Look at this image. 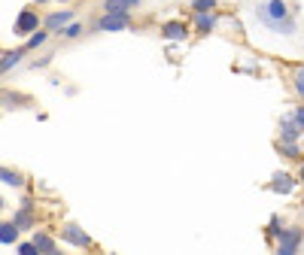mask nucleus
Instances as JSON below:
<instances>
[{
	"label": "nucleus",
	"instance_id": "f257e3e1",
	"mask_svg": "<svg viewBox=\"0 0 304 255\" xmlns=\"http://www.w3.org/2000/svg\"><path fill=\"white\" fill-rule=\"evenodd\" d=\"M256 15L265 27L277 30V33H286L292 37L295 33V21H292V9L283 3V0H268V3H259L256 6Z\"/></svg>",
	"mask_w": 304,
	"mask_h": 255
},
{
	"label": "nucleus",
	"instance_id": "f03ea898",
	"mask_svg": "<svg viewBox=\"0 0 304 255\" xmlns=\"http://www.w3.org/2000/svg\"><path fill=\"white\" fill-rule=\"evenodd\" d=\"M37 24H40L37 9H21V15L15 18V33H33Z\"/></svg>",
	"mask_w": 304,
	"mask_h": 255
},
{
	"label": "nucleus",
	"instance_id": "7ed1b4c3",
	"mask_svg": "<svg viewBox=\"0 0 304 255\" xmlns=\"http://www.w3.org/2000/svg\"><path fill=\"white\" fill-rule=\"evenodd\" d=\"M122 27H128V12H107L97 21V30H122Z\"/></svg>",
	"mask_w": 304,
	"mask_h": 255
},
{
	"label": "nucleus",
	"instance_id": "20e7f679",
	"mask_svg": "<svg viewBox=\"0 0 304 255\" xmlns=\"http://www.w3.org/2000/svg\"><path fill=\"white\" fill-rule=\"evenodd\" d=\"M61 240L64 243H73V246H88V234L85 231H79L76 225H64V231H61Z\"/></svg>",
	"mask_w": 304,
	"mask_h": 255
},
{
	"label": "nucleus",
	"instance_id": "39448f33",
	"mask_svg": "<svg viewBox=\"0 0 304 255\" xmlns=\"http://www.w3.org/2000/svg\"><path fill=\"white\" fill-rule=\"evenodd\" d=\"M298 240H301V231H298V228H289V231H286V234L280 237V243H277V252H283V255L295 252Z\"/></svg>",
	"mask_w": 304,
	"mask_h": 255
},
{
	"label": "nucleus",
	"instance_id": "423d86ee",
	"mask_svg": "<svg viewBox=\"0 0 304 255\" xmlns=\"http://www.w3.org/2000/svg\"><path fill=\"white\" fill-rule=\"evenodd\" d=\"M15 240H18V225L15 222H0V243L12 246Z\"/></svg>",
	"mask_w": 304,
	"mask_h": 255
},
{
	"label": "nucleus",
	"instance_id": "0eeeda50",
	"mask_svg": "<svg viewBox=\"0 0 304 255\" xmlns=\"http://www.w3.org/2000/svg\"><path fill=\"white\" fill-rule=\"evenodd\" d=\"M70 18H73V12H70V9H64V12H55V15H49V18H46V30H61V27H64Z\"/></svg>",
	"mask_w": 304,
	"mask_h": 255
},
{
	"label": "nucleus",
	"instance_id": "6e6552de",
	"mask_svg": "<svg viewBox=\"0 0 304 255\" xmlns=\"http://www.w3.org/2000/svg\"><path fill=\"white\" fill-rule=\"evenodd\" d=\"M271 189H274V192H280V195H289V192L295 189V183H292V176H289V173H277Z\"/></svg>",
	"mask_w": 304,
	"mask_h": 255
},
{
	"label": "nucleus",
	"instance_id": "1a4fd4ad",
	"mask_svg": "<svg viewBox=\"0 0 304 255\" xmlns=\"http://www.w3.org/2000/svg\"><path fill=\"white\" fill-rule=\"evenodd\" d=\"M0 183H6V186H12V189H21V186H24L21 173H18V170H9V167H0Z\"/></svg>",
	"mask_w": 304,
	"mask_h": 255
},
{
	"label": "nucleus",
	"instance_id": "9d476101",
	"mask_svg": "<svg viewBox=\"0 0 304 255\" xmlns=\"http://www.w3.org/2000/svg\"><path fill=\"white\" fill-rule=\"evenodd\" d=\"M186 33H189V30H186V24H180V21H167V24H164V37H167V40H186Z\"/></svg>",
	"mask_w": 304,
	"mask_h": 255
},
{
	"label": "nucleus",
	"instance_id": "9b49d317",
	"mask_svg": "<svg viewBox=\"0 0 304 255\" xmlns=\"http://www.w3.org/2000/svg\"><path fill=\"white\" fill-rule=\"evenodd\" d=\"M33 246H37V252H55V240L46 234H33Z\"/></svg>",
	"mask_w": 304,
	"mask_h": 255
},
{
	"label": "nucleus",
	"instance_id": "f8f14e48",
	"mask_svg": "<svg viewBox=\"0 0 304 255\" xmlns=\"http://www.w3.org/2000/svg\"><path fill=\"white\" fill-rule=\"evenodd\" d=\"M21 55H24L21 49H15V52H6V55H3V61H0V73H6L9 67H15V64L21 61Z\"/></svg>",
	"mask_w": 304,
	"mask_h": 255
},
{
	"label": "nucleus",
	"instance_id": "ddd939ff",
	"mask_svg": "<svg viewBox=\"0 0 304 255\" xmlns=\"http://www.w3.org/2000/svg\"><path fill=\"white\" fill-rule=\"evenodd\" d=\"M301 131H298V122L295 119H283V140H295Z\"/></svg>",
	"mask_w": 304,
	"mask_h": 255
},
{
	"label": "nucleus",
	"instance_id": "4468645a",
	"mask_svg": "<svg viewBox=\"0 0 304 255\" xmlns=\"http://www.w3.org/2000/svg\"><path fill=\"white\" fill-rule=\"evenodd\" d=\"M213 24H216V18L210 12H198V27L201 30H213Z\"/></svg>",
	"mask_w": 304,
	"mask_h": 255
},
{
	"label": "nucleus",
	"instance_id": "2eb2a0df",
	"mask_svg": "<svg viewBox=\"0 0 304 255\" xmlns=\"http://www.w3.org/2000/svg\"><path fill=\"white\" fill-rule=\"evenodd\" d=\"M43 43H46V30H40V33L33 30V37L27 40V49H37V46H43Z\"/></svg>",
	"mask_w": 304,
	"mask_h": 255
},
{
	"label": "nucleus",
	"instance_id": "dca6fc26",
	"mask_svg": "<svg viewBox=\"0 0 304 255\" xmlns=\"http://www.w3.org/2000/svg\"><path fill=\"white\" fill-rule=\"evenodd\" d=\"M295 91L304 97V67H298V70H295Z\"/></svg>",
	"mask_w": 304,
	"mask_h": 255
},
{
	"label": "nucleus",
	"instance_id": "f3484780",
	"mask_svg": "<svg viewBox=\"0 0 304 255\" xmlns=\"http://www.w3.org/2000/svg\"><path fill=\"white\" fill-rule=\"evenodd\" d=\"M61 33H64L67 40H73V37H79V33H82V27H79V24H70V27H61Z\"/></svg>",
	"mask_w": 304,
	"mask_h": 255
},
{
	"label": "nucleus",
	"instance_id": "a211bd4d",
	"mask_svg": "<svg viewBox=\"0 0 304 255\" xmlns=\"http://www.w3.org/2000/svg\"><path fill=\"white\" fill-rule=\"evenodd\" d=\"M213 6H216V0H195V12H207Z\"/></svg>",
	"mask_w": 304,
	"mask_h": 255
},
{
	"label": "nucleus",
	"instance_id": "6ab92c4d",
	"mask_svg": "<svg viewBox=\"0 0 304 255\" xmlns=\"http://www.w3.org/2000/svg\"><path fill=\"white\" fill-rule=\"evenodd\" d=\"M18 252H21V255H33V252H37V246H33V243H21Z\"/></svg>",
	"mask_w": 304,
	"mask_h": 255
},
{
	"label": "nucleus",
	"instance_id": "aec40b11",
	"mask_svg": "<svg viewBox=\"0 0 304 255\" xmlns=\"http://www.w3.org/2000/svg\"><path fill=\"white\" fill-rule=\"evenodd\" d=\"M292 119H295V122H298V128H301V131H304V110H298V113H295V116H292Z\"/></svg>",
	"mask_w": 304,
	"mask_h": 255
},
{
	"label": "nucleus",
	"instance_id": "412c9836",
	"mask_svg": "<svg viewBox=\"0 0 304 255\" xmlns=\"http://www.w3.org/2000/svg\"><path fill=\"white\" fill-rule=\"evenodd\" d=\"M3 207H6V204H3V198H0V210H3Z\"/></svg>",
	"mask_w": 304,
	"mask_h": 255
},
{
	"label": "nucleus",
	"instance_id": "4be33fe9",
	"mask_svg": "<svg viewBox=\"0 0 304 255\" xmlns=\"http://www.w3.org/2000/svg\"><path fill=\"white\" fill-rule=\"evenodd\" d=\"M301 179H304V167H301Z\"/></svg>",
	"mask_w": 304,
	"mask_h": 255
},
{
	"label": "nucleus",
	"instance_id": "5701e85b",
	"mask_svg": "<svg viewBox=\"0 0 304 255\" xmlns=\"http://www.w3.org/2000/svg\"><path fill=\"white\" fill-rule=\"evenodd\" d=\"M37 3H46V0H37Z\"/></svg>",
	"mask_w": 304,
	"mask_h": 255
}]
</instances>
